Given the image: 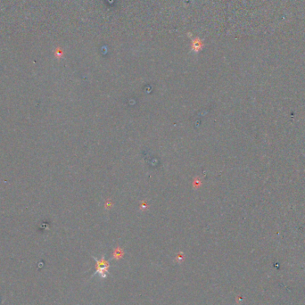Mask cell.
<instances>
[{
	"label": "cell",
	"mask_w": 305,
	"mask_h": 305,
	"mask_svg": "<svg viewBox=\"0 0 305 305\" xmlns=\"http://www.w3.org/2000/svg\"><path fill=\"white\" fill-rule=\"evenodd\" d=\"M107 269H108V264L106 262H105L103 260L101 262H98V263H97V272L103 277H105L107 273Z\"/></svg>",
	"instance_id": "1"
}]
</instances>
